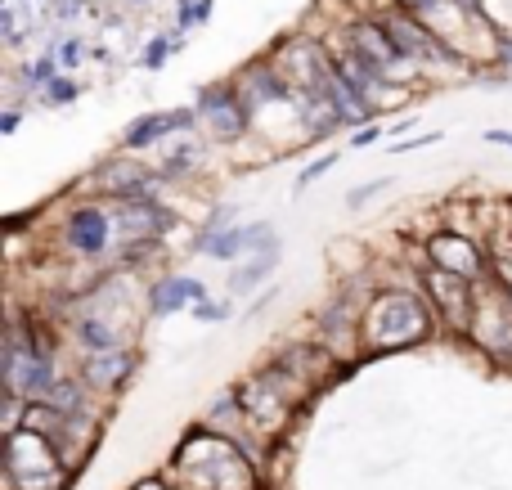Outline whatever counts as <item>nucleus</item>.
<instances>
[{
  "instance_id": "nucleus-1",
  "label": "nucleus",
  "mask_w": 512,
  "mask_h": 490,
  "mask_svg": "<svg viewBox=\"0 0 512 490\" xmlns=\"http://www.w3.org/2000/svg\"><path fill=\"white\" fill-rule=\"evenodd\" d=\"M180 490H270V477L239 441L207 423H189L162 464Z\"/></svg>"
},
{
  "instance_id": "nucleus-2",
  "label": "nucleus",
  "mask_w": 512,
  "mask_h": 490,
  "mask_svg": "<svg viewBox=\"0 0 512 490\" xmlns=\"http://www.w3.org/2000/svg\"><path fill=\"white\" fill-rule=\"evenodd\" d=\"M445 338L441 315L432 311L418 279L409 284H378L364 302V356H396V351H418L427 342Z\"/></svg>"
},
{
  "instance_id": "nucleus-3",
  "label": "nucleus",
  "mask_w": 512,
  "mask_h": 490,
  "mask_svg": "<svg viewBox=\"0 0 512 490\" xmlns=\"http://www.w3.org/2000/svg\"><path fill=\"white\" fill-rule=\"evenodd\" d=\"M54 243L63 248V257H72L77 266H108L122 248L117 234L113 203L90 194H72L68 203L54 212Z\"/></svg>"
},
{
  "instance_id": "nucleus-4",
  "label": "nucleus",
  "mask_w": 512,
  "mask_h": 490,
  "mask_svg": "<svg viewBox=\"0 0 512 490\" xmlns=\"http://www.w3.org/2000/svg\"><path fill=\"white\" fill-rule=\"evenodd\" d=\"M0 477L5 490H72L81 482L59 459V450L27 428L0 437Z\"/></svg>"
},
{
  "instance_id": "nucleus-5",
  "label": "nucleus",
  "mask_w": 512,
  "mask_h": 490,
  "mask_svg": "<svg viewBox=\"0 0 512 490\" xmlns=\"http://www.w3.org/2000/svg\"><path fill=\"white\" fill-rule=\"evenodd\" d=\"M167 180H162L158 162L140 158V153H122L113 149L108 158H99L86 171V180L77 185V194L104 198V203H135V198H162L167 194Z\"/></svg>"
},
{
  "instance_id": "nucleus-6",
  "label": "nucleus",
  "mask_w": 512,
  "mask_h": 490,
  "mask_svg": "<svg viewBox=\"0 0 512 490\" xmlns=\"http://www.w3.org/2000/svg\"><path fill=\"white\" fill-rule=\"evenodd\" d=\"M194 108H198V131H203L221 153H239L243 144L256 140L252 113H248V104H243L234 77L207 81V86L194 95Z\"/></svg>"
},
{
  "instance_id": "nucleus-7",
  "label": "nucleus",
  "mask_w": 512,
  "mask_h": 490,
  "mask_svg": "<svg viewBox=\"0 0 512 490\" xmlns=\"http://www.w3.org/2000/svg\"><path fill=\"white\" fill-rule=\"evenodd\" d=\"M414 279H418V288L427 293L432 311L441 315L445 338H450V342H468L472 311H477V293H481V284H472V279L454 275V270L432 266V261H423V257H418V266H414Z\"/></svg>"
},
{
  "instance_id": "nucleus-8",
  "label": "nucleus",
  "mask_w": 512,
  "mask_h": 490,
  "mask_svg": "<svg viewBox=\"0 0 512 490\" xmlns=\"http://www.w3.org/2000/svg\"><path fill=\"white\" fill-rule=\"evenodd\" d=\"M468 347L490 360V369L512 374V297L490 279L477 293V311H472Z\"/></svg>"
},
{
  "instance_id": "nucleus-9",
  "label": "nucleus",
  "mask_w": 512,
  "mask_h": 490,
  "mask_svg": "<svg viewBox=\"0 0 512 490\" xmlns=\"http://www.w3.org/2000/svg\"><path fill=\"white\" fill-rule=\"evenodd\" d=\"M234 392H239V401H243V410H248V419H252L270 441H288L292 428L306 419V410H301V405H292L288 396H283L279 387H274L256 365L239 378V383H234Z\"/></svg>"
},
{
  "instance_id": "nucleus-10",
  "label": "nucleus",
  "mask_w": 512,
  "mask_h": 490,
  "mask_svg": "<svg viewBox=\"0 0 512 490\" xmlns=\"http://www.w3.org/2000/svg\"><path fill=\"white\" fill-rule=\"evenodd\" d=\"M194 131H198V108L194 104L144 108L140 117H131V122L122 126V135H117V149L149 158V153L167 149L171 140H180V135H194Z\"/></svg>"
},
{
  "instance_id": "nucleus-11",
  "label": "nucleus",
  "mask_w": 512,
  "mask_h": 490,
  "mask_svg": "<svg viewBox=\"0 0 512 490\" xmlns=\"http://www.w3.org/2000/svg\"><path fill=\"white\" fill-rule=\"evenodd\" d=\"M418 248H423V261H432V266L454 270V275L472 279V284H490V248L477 234L436 225V230H427L423 239H418Z\"/></svg>"
},
{
  "instance_id": "nucleus-12",
  "label": "nucleus",
  "mask_w": 512,
  "mask_h": 490,
  "mask_svg": "<svg viewBox=\"0 0 512 490\" xmlns=\"http://www.w3.org/2000/svg\"><path fill=\"white\" fill-rule=\"evenodd\" d=\"M72 369H77V374L86 378V387L99 396V401L113 405L117 396H122L126 387L135 383V374L144 369V351H140V342H126V347H117V351H99V356H77V360H72Z\"/></svg>"
},
{
  "instance_id": "nucleus-13",
  "label": "nucleus",
  "mask_w": 512,
  "mask_h": 490,
  "mask_svg": "<svg viewBox=\"0 0 512 490\" xmlns=\"http://www.w3.org/2000/svg\"><path fill=\"white\" fill-rule=\"evenodd\" d=\"M54 320L63 324V338H68V347L77 351V356H99V351H117V347H126V342H135V333L126 329L122 320L95 311V306H77V311L54 315Z\"/></svg>"
},
{
  "instance_id": "nucleus-14",
  "label": "nucleus",
  "mask_w": 512,
  "mask_h": 490,
  "mask_svg": "<svg viewBox=\"0 0 512 490\" xmlns=\"http://www.w3.org/2000/svg\"><path fill=\"white\" fill-rule=\"evenodd\" d=\"M113 216H117V234L122 243H171V234L180 230V212L162 198H135V203H113Z\"/></svg>"
},
{
  "instance_id": "nucleus-15",
  "label": "nucleus",
  "mask_w": 512,
  "mask_h": 490,
  "mask_svg": "<svg viewBox=\"0 0 512 490\" xmlns=\"http://www.w3.org/2000/svg\"><path fill=\"white\" fill-rule=\"evenodd\" d=\"M207 297H212V288L198 275L162 270V275L144 279V315H149V320H171V315H180V311H194Z\"/></svg>"
},
{
  "instance_id": "nucleus-16",
  "label": "nucleus",
  "mask_w": 512,
  "mask_h": 490,
  "mask_svg": "<svg viewBox=\"0 0 512 490\" xmlns=\"http://www.w3.org/2000/svg\"><path fill=\"white\" fill-rule=\"evenodd\" d=\"M216 153V144L207 140L203 131H194V135H180V140H171L167 149H158L153 153V162H158V171H162V180L167 185H194L198 176H203V167H207V158Z\"/></svg>"
},
{
  "instance_id": "nucleus-17",
  "label": "nucleus",
  "mask_w": 512,
  "mask_h": 490,
  "mask_svg": "<svg viewBox=\"0 0 512 490\" xmlns=\"http://www.w3.org/2000/svg\"><path fill=\"white\" fill-rule=\"evenodd\" d=\"M279 266H283V239H274L270 248L248 252L239 266H230V275H225V293L230 297H256L261 288H270V279L279 275Z\"/></svg>"
},
{
  "instance_id": "nucleus-18",
  "label": "nucleus",
  "mask_w": 512,
  "mask_h": 490,
  "mask_svg": "<svg viewBox=\"0 0 512 490\" xmlns=\"http://www.w3.org/2000/svg\"><path fill=\"white\" fill-rule=\"evenodd\" d=\"M185 252L189 257L216 261V266H239V261L252 252V230H248V221H239L234 230H216V234L194 230V239H189Z\"/></svg>"
},
{
  "instance_id": "nucleus-19",
  "label": "nucleus",
  "mask_w": 512,
  "mask_h": 490,
  "mask_svg": "<svg viewBox=\"0 0 512 490\" xmlns=\"http://www.w3.org/2000/svg\"><path fill=\"white\" fill-rule=\"evenodd\" d=\"M185 50V32H153L149 41L140 45V54H135V68L140 72H162L171 63V54H180Z\"/></svg>"
},
{
  "instance_id": "nucleus-20",
  "label": "nucleus",
  "mask_w": 512,
  "mask_h": 490,
  "mask_svg": "<svg viewBox=\"0 0 512 490\" xmlns=\"http://www.w3.org/2000/svg\"><path fill=\"white\" fill-rule=\"evenodd\" d=\"M45 50H54V59H59V68L68 77H77V68H86V59H90V41L81 32H50Z\"/></svg>"
},
{
  "instance_id": "nucleus-21",
  "label": "nucleus",
  "mask_w": 512,
  "mask_h": 490,
  "mask_svg": "<svg viewBox=\"0 0 512 490\" xmlns=\"http://www.w3.org/2000/svg\"><path fill=\"white\" fill-rule=\"evenodd\" d=\"M396 189V176H373V180H360V185L346 189V212H364V207H373L382 194H391Z\"/></svg>"
},
{
  "instance_id": "nucleus-22",
  "label": "nucleus",
  "mask_w": 512,
  "mask_h": 490,
  "mask_svg": "<svg viewBox=\"0 0 512 490\" xmlns=\"http://www.w3.org/2000/svg\"><path fill=\"white\" fill-rule=\"evenodd\" d=\"M337 162H342V153H337V149H324V153H315V158H310L306 167L297 171V180H292V194H306V189H315L319 180H324L328 171L337 167Z\"/></svg>"
},
{
  "instance_id": "nucleus-23",
  "label": "nucleus",
  "mask_w": 512,
  "mask_h": 490,
  "mask_svg": "<svg viewBox=\"0 0 512 490\" xmlns=\"http://www.w3.org/2000/svg\"><path fill=\"white\" fill-rule=\"evenodd\" d=\"M234 302H239V297H230V293L216 297V293H212L207 302H198L189 315H194L198 324H207V329H221V324H230V320H234Z\"/></svg>"
},
{
  "instance_id": "nucleus-24",
  "label": "nucleus",
  "mask_w": 512,
  "mask_h": 490,
  "mask_svg": "<svg viewBox=\"0 0 512 490\" xmlns=\"http://www.w3.org/2000/svg\"><path fill=\"white\" fill-rule=\"evenodd\" d=\"M77 99H81V81L68 77V72H59V77L41 90V99H36V104H41V108H72Z\"/></svg>"
},
{
  "instance_id": "nucleus-25",
  "label": "nucleus",
  "mask_w": 512,
  "mask_h": 490,
  "mask_svg": "<svg viewBox=\"0 0 512 490\" xmlns=\"http://www.w3.org/2000/svg\"><path fill=\"white\" fill-rule=\"evenodd\" d=\"M0 41H5V50H23L27 45V23H23V5L18 0H9L0 9Z\"/></svg>"
},
{
  "instance_id": "nucleus-26",
  "label": "nucleus",
  "mask_w": 512,
  "mask_h": 490,
  "mask_svg": "<svg viewBox=\"0 0 512 490\" xmlns=\"http://www.w3.org/2000/svg\"><path fill=\"white\" fill-rule=\"evenodd\" d=\"M239 221H243V207L230 203V198H216V203L207 207V216L198 221V230H203V234H216V230H234Z\"/></svg>"
},
{
  "instance_id": "nucleus-27",
  "label": "nucleus",
  "mask_w": 512,
  "mask_h": 490,
  "mask_svg": "<svg viewBox=\"0 0 512 490\" xmlns=\"http://www.w3.org/2000/svg\"><path fill=\"white\" fill-rule=\"evenodd\" d=\"M23 419H27V396L0 392V437H9V432H23Z\"/></svg>"
},
{
  "instance_id": "nucleus-28",
  "label": "nucleus",
  "mask_w": 512,
  "mask_h": 490,
  "mask_svg": "<svg viewBox=\"0 0 512 490\" xmlns=\"http://www.w3.org/2000/svg\"><path fill=\"white\" fill-rule=\"evenodd\" d=\"M212 18V0H176V27L180 32H194Z\"/></svg>"
},
{
  "instance_id": "nucleus-29",
  "label": "nucleus",
  "mask_w": 512,
  "mask_h": 490,
  "mask_svg": "<svg viewBox=\"0 0 512 490\" xmlns=\"http://www.w3.org/2000/svg\"><path fill=\"white\" fill-rule=\"evenodd\" d=\"M378 140H387V122H364V126H355V131L346 135V149L364 153V149H373Z\"/></svg>"
},
{
  "instance_id": "nucleus-30",
  "label": "nucleus",
  "mask_w": 512,
  "mask_h": 490,
  "mask_svg": "<svg viewBox=\"0 0 512 490\" xmlns=\"http://www.w3.org/2000/svg\"><path fill=\"white\" fill-rule=\"evenodd\" d=\"M441 140H445V131H418V135H409V140H391L387 153H391V158H405V153L432 149V144H441Z\"/></svg>"
},
{
  "instance_id": "nucleus-31",
  "label": "nucleus",
  "mask_w": 512,
  "mask_h": 490,
  "mask_svg": "<svg viewBox=\"0 0 512 490\" xmlns=\"http://www.w3.org/2000/svg\"><path fill=\"white\" fill-rule=\"evenodd\" d=\"M274 297H279V288H274V284H270V288H261V293H256V297H248V311H243V320H239V324L261 320V315L274 306Z\"/></svg>"
},
{
  "instance_id": "nucleus-32",
  "label": "nucleus",
  "mask_w": 512,
  "mask_h": 490,
  "mask_svg": "<svg viewBox=\"0 0 512 490\" xmlns=\"http://www.w3.org/2000/svg\"><path fill=\"white\" fill-rule=\"evenodd\" d=\"M23 117H27V104H5L0 108V135H18V126H23Z\"/></svg>"
},
{
  "instance_id": "nucleus-33",
  "label": "nucleus",
  "mask_w": 512,
  "mask_h": 490,
  "mask_svg": "<svg viewBox=\"0 0 512 490\" xmlns=\"http://www.w3.org/2000/svg\"><path fill=\"white\" fill-rule=\"evenodd\" d=\"M131 490H180V486L171 482L167 468H158V473H144L140 482H131Z\"/></svg>"
},
{
  "instance_id": "nucleus-34",
  "label": "nucleus",
  "mask_w": 512,
  "mask_h": 490,
  "mask_svg": "<svg viewBox=\"0 0 512 490\" xmlns=\"http://www.w3.org/2000/svg\"><path fill=\"white\" fill-rule=\"evenodd\" d=\"M387 5H396V9H409V14L427 18V14H436V9H441L445 0H387Z\"/></svg>"
},
{
  "instance_id": "nucleus-35",
  "label": "nucleus",
  "mask_w": 512,
  "mask_h": 490,
  "mask_svg": "<svg viewBox=\"0 0 512 490\" xmlns=\"http://www.w3.org/2000/svg\"><path fill=\"white\" fill-rule=\"evenodd\" d=\"M481 140H486L490 149H508V153H512V126H490Z\"/></svg>"
},
{
  "instance_id": "nucleus-36",
  "label": "nucleus",
  "mask_w": 512,
  "mask_h": 490,
  "mask_svg": "<svg viewBox=\"0 0 512 490\" xmlns=\"http://www.w3.org/2000/svg\"><path fill=\"white\" fill-rule=\"evenodd\" d=\"M18 5H23V9H32V5H41V9H45V5H50V0H18Z\"/></svg>"
},
{
  "instance_id": "nucleus-37",
  "label": "nucleus",
  "mask_w": 512,
  "mask_h": 490,
  "mask_svg": "<svg viewBox=\"0 0 512 490\" xmlns=\"http://www.w3.org/2000/svg\"><path fill=\"white\" fill-rule=\"evenodd\" d=\"M126 5H131V9H149L153 0H126Z\"/></svg>"
}]
</instances>
